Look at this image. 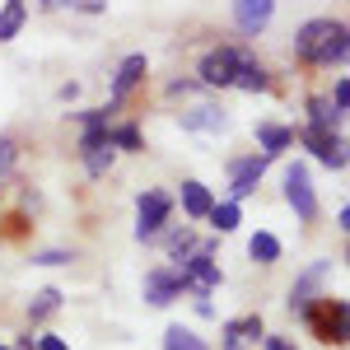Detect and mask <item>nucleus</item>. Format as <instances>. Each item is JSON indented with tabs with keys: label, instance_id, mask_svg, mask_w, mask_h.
<instances>
[{
	"label": "nucleus",
	"instance_id": "f257e3e1",
	"mask_svg": "<svg viewBox=\"0 0 350 350\" xmlns=\"http://www.w3.org/2000/svg\"><path fill=\"white\" fill-rule=\"evenodd\" d=\"M346 52H350V38L341 19H308L295 33V61H304V66L332 70V66H346Z\"/></svg>",
	"mask_w": 350,
	"mask_h": 350
},
{
	"label": "nucleus",
	"instance_id": "f03ea898",
	"mask_svg": "<svg viewBox=\"0 0 350 350\" xmlns=\"http://www.w3.org/2000/svg\"><path fill=\"white\" fill-rule=\"evenodd\" d=\"M304 323L313 327L318 341H327V346L336 341V346H341V341L350 336V304L346 299H332V295H318L308 308H304Z\"/></svg>",
	"mask_w": 350,
	"mask_h": 350
},
{
	"label": "nucleus",
	"instance_id": "7ed1b4c3",
	"mask_svg": "<svg viewBox=\"0 0 350 350\" xmlns=\"http://www.w3.org/2000/svg\"><path fill=\"white\" fill-rule=\"evenodd\" d=\"M135 215H140L135 239H140V243H154L163 234V224L173 219V196H168V191H159V187L140 191V196H135Z\"/></svg>",
	"mask_w": 350,
	"mask_h": 350
},
{
	"label": "nucleus",
	"instance_id": "20e7f679",
	"mask_svg": "<svg viewBox=\"0 0 350 350\" xmlns=\"http://www.w3.org/2000/svg\"><path fill=\"white\" fill-rule=\"evenodd\" d=\"M239 47H211V52L201 56V66H196V84H206V89H229L234 75H239Z\"/></svg>",
	"mask_w": 350,
	"mask_h": 350
},
{
	"label": "nucleus",
	"instance_id": "39448f33",
	"mask_svg": "<svg viewBox=\"0 0 350 350\" xmlns=\"http://www.w3.org/2000/svg\"><path fill=\"white\" fill-rule=\"evenodd\" d=\"M285 201L295 206V215L304 219V224L318 219V191L308 183V168H304V163H290V168H285Z\"/></svg>",
	"mask_w": 350,
	"mask_h": 350
},
{
	"label": "nucleus",
	"instance_id": "423d86ee",
	"mask_svg": "<svg viewBox=\"0 0 350 350\" xmlns=\"http://www.w3.org/2000/svg\"><path fill=\"white\" fill-rule=\"evenodd\" d=\"M304 150H313V159H323L327 168H346V140L341 131H323V126H304L295 135Z\"/></svg>",
	"mask_w": 350,
	"mask_h": 350
},
{
	"label": "nucleus",
	"instance_id": "0eeeda50",
	"mask_svg": "<svg viewBox=\"0 0 350 350\" xmlns=\"http://www.w3.org/2000/svg\"><path fill=\"white\" fill-rule=\"evenodd\" d=\"M271 154H243V159L229 163V201H243V196H252L257 183H262V173H267Z\"/></svg>",
	"mask_w": 350,
	"mask_h": 350
},
{
	"label": "nucleus",
	"instance_id": "6e6552de",
	"mask_svg": "<svg viewBox=\"0 0 350 350\" xmlns=\"http://www.w3.org/2000/svg\"><path fill=\"white\" fill-rule=\"evenodd\" d=\"M140 295H145V304H154V308H168L173 299H183V275H178L173 267L145 271V285H140Z\"/></svg>",
	"mask_w": 350,
	"mask_h": 350
},
{
	"label": "nucleus",
	"instance_id": "1a4fd4ad",
	"mask_svg": "<svg viewBox=\"0 0 350 350\" xmlns=\"http://www.w3.org/2000/svg\"><path fill=\"white\" fill-rule=\"evenodd\" d=\"M327 275H332V257L313 262V267H308V271H304V275L295 280V290H290V308H295L299 318H304V308H308L313 299L323 295V280H327Z\"/></svg>",
	"mask_w": 350,
	"mask_h": 350
},
{
	"label": "nucleus",
	"instance_id": "9d476101",
	"mask_svg": "<svg viewBox=\"0 0 350 350\" xmlns=\"http://www.w3.org/2000/svg\"><path fill=\"white\" fill-rule=\"evenodd\" d=\"M271 14H275V0H234V24L247 38H257L271 24Z\"/></svg>",
	"mask_w": 350,
	"mask_h": 350
},
{
	"label": "nucleus",
	"instance_id": "9b49d317",
	"mask_svg": "<svg viewBox=\"0 0 350 350\" xmlns=\"http://www.w3.org/2000/svg\"><path fill=\"white\" fill-rule=\"evenodd\" d=\"M145 75H150V61H145V52H131L122 66H117V80H112V108H117V103H122V98H126L135 84L145 80Z\"/></svg>",
	"mask_w": 350,
	"mask_h": 350
},
{
	"label": "nucleus",
	"instance_id": "f8f14e48",
	"mask_svg": "<svg viewBox=\"0 0 350 350\" xmlns=\"http://www.w3.org/2000/svg\"><path fill=\"white\" fill-rule=\"evenodd\" d=\"M229 126V112L219 103H196L183 112V131H224Z\"/></svg>",
	"mask_w": 350,
	"mask_h": 350
},
{
	"label": "nucleus",
	"instance_id": "ddd939ff",
	"mask_svg": "<svg viewBox=\"0 0 350 350\" xmlns=\"http://www.w3.org/2000/svg\"><path fill=\"white\" fill-rule=\"evenodd\" d=\"M234 89H243V94H262V89H271V75L262 61H252V56L243 52L239 56V75H234Z\"/></svg>",
	"mask_w": 350,
	"mask_h": 350
},
{
	"label": "nucleus",
	"instance_id": "4468645a",
	"mask_svg": "<svg viewBox=\"0 0 350 350\" xmlns=\"http://www.w3.org/2000/svg\"><path fill=\"white\" fill-rule=\"evenodd\" d=\"M257 145H262V154H285V150H295V131L290 126H275V122H262L257 126Z\"/></svg>",
	"mask_w": 350,
	"mask_h": 350
},
{
	"label": "nucleus",
	"instance_id": "2eb2a0df",
	"mask_svg": "<svg viewBox=\"0 0 350 350\" xmlns=\"http://www.w3.org/2000/svg\"><path fill=\"white\" fill-rule=\"evenodd\" d=\"M247 257H252L257 267H275V262H280V239L267 234V229H257L252 243H247Z\"/></svg>",
	"mask_w": 350,
	"mask_h": 350
},
{
	"label": "nucleus",
	"instance_id": "dca6fc26",
	"mask_svg": "<svg viewBox=\"0 0 350 350\" xmlns=\"http://www.w3.org/2000/svg\"><path fill=\"white\" fill-rule=\"evenodd\" d=\"M211 206H215V196H211L206 183H183V211H187L191 219H206Z\"/></svg>",
	"mask_w": 350,
	"mask_h": 350
},
{
	"label": "nucleus",
	"instance_id": "f3484780",
	"mask_svg": "<svg viewBox=\"0 0 350 350\" xmlns=\"http://www.w3.org/2000/svg\"><path fill=\"white\" fill-rule=\"evenodd\" d=\"M206 219H211L215 234H234V229L243 224V211H239V201H215V206L206 211Z\"/></svg>",
	"mask_w": 350,
	"mask_h": 350
},
{
	"label": "nucleus",
	"instance_id": "a211bd4d",
	"mask_svg": "<svg viewBox=\"0 0 350 350\" xmlns=\"http://www.w3.org/2000/svg\"><path fill=\"white\" fill-rule=\"evenodd\" d=\"M346 112H336L327 98H308V126H323V131H341Z\"/></svg>",
	"mask_w": 350,
	"mask_h": 350
},
{
	"label": "nucleus",
	"instance_id": "6ab92c4d",
	"mask_svg": "<svg viewBox=\"0 0 350 350\" xmlns=\"http://www.w3.org/2000/svg\"><path fill=\"white\" fill-rule=\"evenodd\" d=\"M24 19H28V5H24V0H5V10H0V42L19 38Z\"/></svg>",
	"mask_w": 350,
	"mask_h": 350
},
{
	"label": "nucleus",
	"instance_id": "aec40b11",
	"mask_svg": "<svg viewBox=\"0 0 350 350\" xmlns=\"http://www.w3.org/2000/svg\"><path fill=\"white\" fill-rule=\"evenodd\" d=\"M163 350H211L206 346V341H201V336H196V332H187V327H168V332H163Z\"/></svg>",
	"mask_w": 350,
	"mask_h": 350
},
{
	"label": "nucleus",
	"instance_id": "412c9836",
	"mask_svg": "<svg viewBox=\"0 0 350 350\" xmlns=\"http://www.w3.org/2000/svg\"><path fill=\"white\" fill-rule=\"evenodd\" d=\"M56 308H61V290H38L33 304H28V318H33V323H42V318H52Z\"/></svg>",
	"mask_w": 350,
	"mask_h": 350
},
{
	"label": "nucleus",
	"instance_id": "4be33fe9",
	"mask_svg": "<svg viewBox=\"0 0 350 350\" xmlns=\"http://www.w3.org/2000/svg\"><path fill=\"white\" fill-rule=\"evenodd\" d=\"M42 10H70V14H103L108 0H38Z\"/></svg>",
	"mask_w": 350,
	"mask_h": 350
},
{
	"label": "nucleus",
	"instance_id": "5701e85b",
	"mask_svg": "<svg viewBox=\"0 0 350 350\" xmlns=\"http://www.w3.org/2000/svg\"><path fill=\"white\" fill-rule=\"evenodd\" d=\"M84 168L94 173V178H103L112 168V145H103V150H84Z\"/></svg>",
	"mask_w": 350,
	"mask_h": 350
},
{
	"label": "nucleus",
	"instance_id": "b1692460",
	"mask_svg": "<svg viewBox=\"0 0 350 350\" xmlns=\"http://www.w3.org/2000/svg\"><path fill=\"white\" fill-rule=\"evenodd\" d=\"M108 145L112 150H140V131H135V126H117V131H108Z\"/></svg>",
	"mask_w": 350,
	"mask_h": 350
},
{
	"label": "nucleus",
	"instance_id": "393cba45",
	"mask_svg": "<svg viewBox=\"0 0 350 350\" xmlns=\"http://www.w3.org/2000/svg\"><path fill=\"white\" fill-rule=\"evenodd\" d=\"M108 131H112V126H84V135H80V154H84V150H103V145H108Z\"/></svg>",
	"mask_w": 350,
	"mask_h": 350
},
{
	"label": "nucleus",
	"instance_id": "a878e982",
	"mask_svg": "<svg viewBox=\"0 0 350 350\" xmlns=\"http://www.w3.org/2000/svg\"><path fill=\"white\" fill-rule=\"evenodd\" d=\"M33 262H38V267H66V262H75V252H66V247H52V252H38Z\"/></svg>",
	"mask_w": 350,
	"mask_h": 350
},
{
	"label": "nucleus",
	"instance_id": "bb28decb",
	"mask_svg": "<svg viewBox=\"0 0 350 350\" xmlns=\"http://www.w3.org/2000/svg\"><path fill=\"white\" fill-rule=\"evenodd\" d=\"M332 108H336V112H346V108H350V80H346V75L332 84Z\"/></svg>",
	"mask_w": 350,
	"mask_h": 350
},
{
	"label": "nucleus",
	"instance_id": "cd10ccee",
	"mask_svg": "<svg viewBox=\"0 0 350 350\" xmlns=\"http://www.w3.org/2000/svg\"><path fill=\"white\" fill-rule=\"evenodd\" d=\"M5 168H14V140L10 135H0V173Z\"/></svg>",
	"mask_w": 350,
	"mask_h": 350
},
{
	"label": "nucleus",
	"instance_id": "c85d7f7f",
	"mask_svg": "<svg viewBox=\"0 0 350 350\" xmlns=\"http://www.w3.org/2000/svg\"><path fill=\"white\" fill-rule=\"evenodd\" d=\"M262 350H299L290 336H262Z\"/></svg>",
	"mask_w": 350,
	"mask_h": 350
},
{
	"label": "nucleus",
	"instance_id": "c756f323",
	"mask_svg": "<svg viewBox=\"0 0 350 350\" xmlns=\"http://www.w3.org/2000/svg\"><path fill=\"white\" fill-rule=\"evenodd\" d=\"M38 350H70V346H66L61 336H52V332H47V336H38Z\"/></svg>",
	"mask_w": 350,
	"mask_h": 350
},
{
	"label": "nucleus",
	"instance_id": "7c9ffc66",
	"mask_svg": "<svg viewBox=\"0 0 350 350\" xmlns=\"http://www.w3.org/2000/svg\"><path fill=\"white\" fill-rule=\"evenodd\" d=\"M0 350H10V346H0Z\"/></svg>",
	"mask_w": 350,
	"mask_h": 350
}]
</instances>
